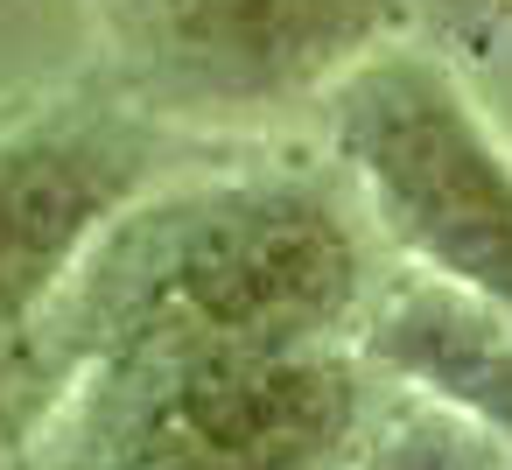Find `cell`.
Returning a JSON list of instances; mask_svg holds the SVG:
<instances>
[{
	"label": "cell",
	"instance_id": "obj_3",
	"mask_svg": "<svg viewBox=\"0 0 512 470\" xmlns=\"http://www.w3.org/2000/svg\"><path fill=\"white\" fill-rule=\"evenodd\" d=\"M176 176V127L120 85L0 113V449H29L57 407L50 309L92 239Z\"/></svg>",
	"mask_w": 512,
	"mask_h": 470
},
{
	"label": "cell",
	"instance_id": "obj_7",
	"mask_svg": "<svg viewBox=\"0 0 512 470\" xmlns=\"http://www.w3.org/2000/svg\"><path fill=\"white\" fill-rule=\"evenodd\" d=\"M421 15H428L456 50L484 57V50H491V36H498V22L512 15V0H421Z\"/></svg>",
	"mask_w": 512,
	"mask_h": 470
},
{
	"label": "cell",
	"instance_id": "obj_1",
	"mask_svg": "<svg viewBox=\"0 0 512 470\" xmlns=\"http://www.w3.org/2000/svg\"><path fill=\"white\" fill-rule=\"evenodd\" d=\"M372 288V225L351 190L295 169L169 176L92 239L57 295V400L106 358L344 344Z\"/></svg>",
	"mask_w": 512,
	"mask_h": 470
},
{
	"label": "cell",
	"instance_id": "obj_5",
	"mask_svg": "<svg viewBox=\"0 0 512 470\" xmlns=\"http://www.w3.org/2000/svg\"><path fill=\"white\" fill-rule=\"evenodd\" d=\"M414 15L421 0H92L113 85L176 134L323 106Z\"/></svg>",
	"mask_w": 512,
	"mask_h": 470
},
{
	"label": "cell",
	"instance_id": "obj_4",
	"mask_svg": "<svg viewBox=\"0 0 512 470\" xmlns=\"http://www.w3.org/2000/svg\"><path fill=\"white\" fill-rule=\"evenodd\" d=\"M323 113L372 239L407 267L512 309V148L456 71L400 36L344 71Z\"/></svg>",
	"mask_w": 512,
	"mask_h": 470
},
{
	"label": "cell",
	"instance_id": "obj_6",
	"mask_svg": "<svg viewBox=\"0 0 512 470\" xmlns=\"http://www.w3.org/2000/svg\"><path fill=\"white\" fill-rule=\"evenodd\" d=\"M351 351L379 386L449 407L498 456H512V309L407 267L372 288Z\"/></svg>",
	"mask_w": 512,
	"mask_h": 470
},
{
	"label": "cell",
	"instance_id": "obj_2",
	"mask_svg": "<svg viewBox=\"0 0 512 470\" xmlns=\"http://www.w3.org/2000/svg\"><path fill=\"white\" fill-rule=\"evenodd\" d=\"M372 421V372L351 344L183 351L85 365L36 449L141 470H309L351 456Z\"/></svg>",
	"mask_w": 512,
	"mask_h": 470
}]
</instances>
